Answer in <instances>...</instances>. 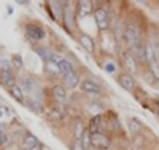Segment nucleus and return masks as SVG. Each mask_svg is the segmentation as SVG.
Segmentation results:
<instances>
[{"label":"nucleus","mask_w":159,"mask_h":150,"mask_svg":"<svg viewBox=\"0 0 159 150\" xmlns=\"http://www.w3.org/2000/svg\"><path fill=\"white\" fill-rule=\"evenodd\" d=\"M124 42L130 50L142 45V31H140V27L137 24H134V22L126 24V27H124Z\"/></svg>","instance_id":"f257e3e1"},{"label":"nucleus","mask_w":159,"mask_h":150,"mask_svg":"<svg viewBox=\"0 0 159 150\" xmlns=\"http://www.w3.org/2000/svg\"><path fill=\"white\" fill-rule=\"evenodd\" d=\"M94 19H96V24L100 31H107L110 27V16L105 8H97L94 11Z\"/></svg>","instance_id":"f03ea898"},{"label":"nucleus","mask_w":159,"mask_h":150,"mask_svg":"<svg viewBox=\"0 0 159 150\" xmlns=\"http://www.w3.org/2000/svg\"><path fill=\"white\" fill-rule=\"evenodd\" d=\"M123 64H124V67L127 69V74H137L139 72V62H137V59L134 58V54H132L130 51H126V53H123Z\"/></svg>","instance_id":"7ed1b4c3"},{"label":"nucleus","mask_w":159,"mask_h":150,"mask_svg":"<svg viewBox=\"0 0 159 150\" xmlns=\"http://www.w3.org/2000/svg\"><path fill=\"white\" fill-rule=\"evenodd\" d=\"M91 142H92V147H97V148H108L111 145V141L107 134L103 133H96L91 136Z\"/></svg>","instance_id":"20e7f679"},{"label":"nucleus","mask_w":159,"mask_h":150,"mask_svg":"<svg viewBox=\"0 0 159 150\" xmlns=\"http://www.w3.org/2000/svg\"><path fill=\"white\" fill-rule=\"evenodd\" d=\"M25 34H27L32 40H42V38H45V29L42 26L34 24V22L25 24Z\"/></svg>","instance_id":"39448f33"},{"label":"nucleus","mask_w":159,"mask_h":150,"mask_svg":"<svg viewBox=\"0 0 159 150\" xmlns=\"http://www.w3.org/2000/svg\"><path fill=\"white\" fill-rule=\"evenodd\" d=\"M118 83L121 85V88H124L126 91H134V88H135L134 77H132L130 74H127V72H123V74L118 75Z\"/></svg>","instance_id":"423d86ee"},{"label":"nucleus","mask_w":159,"mask_h":150,"mask_svg":"<svg viewBox=\"0 0 159 150\" xmlns=\"http://www.w3.org/2000/svg\"><path fill=\"white\" fill-rule=\"evenodd\" d=\"M76 10H78V15L84 18V16H89L92 10H94V3L91 2V0H80L76 3Z\"/></svg>","instance_id":"0eeeda50"},{"label":"nucleus","mask_w":159,"mask_h":150,"mask_svg":"<svg viewBox=\"0 0 159 150\" xmlns=\"http://www.w3.org/2000/svg\"><path fill=\"white\" fill-rule=\"evenodd\" d=\"M81 90L84 91V93H88V94H100V86L96 83L94 80H89V78H86V80H83L81 81Z\"/></svg>","instance_id":"6e6552de"},{"label":"nucleus","mask_w":159,"mask_h":150,"mask_svg":"<svg viewBox=\"0 0 159 150\" xmlns=\"http://www.w3.org/2000/svg\"><path fill=\"white\" fill-rule=\"evenodd\" d=\"M51 94L52 98L59 102H65L67 101V91H65V86L64 85H54L51 88Z\"/></svg>","instance_id":"1a4fd4ad"},{"label":"nucleus","mask_w":159,"mask_h":150,"mask_svg":"<svg viewBox=\"0 0 159 150\" xmlns=\"http://www.w3.org/2000/svg\"><path fill=\"white\" fill-rule=\"evenodd\" d=\"M80 45H81L88 53H94V50H96L94 40H92V37H89L88 34H80Z\"/></svg>","instance_id":"9d476101"},{"label":"nucleus","mask_w":159,"mask_h":150,"mask_svg":"<svg viewBox=\"0 0 159 150\" xmlns=\"http://www.w3.org/2000/svg\"><path fill=\"white\" fill-rule=\"evenodd\" d=\"M78 85H81V83H80V77L75 70L70 72L69 75H64V86L65 88H76Z\"/></svg>","instance_id":"9b49d317"},{"label":"nucleus","mask_w":159,"mask_h":150,"mask_svg":"<svg viewBox=\"0 0 159 150\" xmlns=\"http://www.w3.org/2000/svg\"><path fill=\"white\" fill-rule=\"evenodd\" d=\"M0 83L8 86L10 90L16 85V81H15V77H13L11 72H0Z\"/></svg>","instance_id":"f8f14e48"},{"label":"nucleus","mask_w":159,"mask_h":150,"mask_svg":"<svg viewBox=\"0 0 159 150\" xmlns=\"http://www.w3.org/2000/svg\"><path fill=\"white\" fill-rule=\"evenodd\" d=\"M57 65H59V70H61V75L64 77V75H69L70 72H73V65L67 61V59H59L57 61Z\"/></svg>","instance_id":"ddd939ff"},{"label":"nucleus","mask_w":159,"mask_h":150,"mask_svg":"<svg viewBox=\"0 0 159 150\" xmlns=\"http://www.w3.org/2000/svg\"><path fill=\"white\" fill-rule=\"evenodd\" d=\"M145 59H147V64H148V65L157 61V59H156L154 48H153V45H150V43H145Z\"/></svg>","instance_id":"4468645a"},{"label":"nucleus","mask_w":159,"mask_h":150,"mask_svg":"<svg viewBox=\"0 0 159 150\" xmlns=\"http://www.w3.org/2000/svg\"><path fill=\"white\" fill-rule=\"evenodd\" d=\"M40 142H38V139L35 138L34 134H30V133H27L24 136V148H32V147H35V145H38Z\"/></svg>","instance_id":"2eb2a0df"},{"label":"nucleus","mask_w":159,"mask_h":150,"mask_svg":"<svg viewBox=\"0 0 159 150\" xmlns=\"http://www.w3.org/2000/svg\"><path fill=\"white\" fill-rule=\"evenodd\" d=\"M46 72H48L51 77H56V75H59V74H61V70H59V65H57V62H56V61H52V59H49V61L46 62Z\"/></svg>","instance_id":"dca6fc26"},{"label":"nucleus","mask_w":159,"mask_h":150,"mask_svg":"<svg viewBox=\"0 0 159 150\" xmlns=\"http://www.w3.org/2000/svg\"><path fill=\"white\" fill-rule=\"evenodd\" d=\"M10 93H11V96L15 98L18 102H21V104H24L25 101H24V93H22V90H21V86L19 85H15L11 90H10Z\"/></svg>","instance_id":"f3484780"},{"label":"nucleus","mask_w":159,"mask_h":150,"mask_svg":"<svg viewBox=\"0 0 159 150\" xmlns=\"http://www.w3.org/2000/svg\"><path fill=\"white\" fill-rule=\"evenodd\" d=\"M127 126H129V131H130L132 134H137V133H140V129H142V123H140L137 118H130L129 123H127Z\"/></svg>","instance_id":"a211bd4d"},{"label":"nucleus","mask_w":159,"mask_h":150,"mask_svg":"<svg viewBox=\"0 0 159 150\" xmlns=\"http://www.w3.org/2000/svg\"><path fill=\"white\" fill-rule=\"evenodd\" d=\"M84 129H86V128L83 126L81 120H76V123H75V126H73V136H75V139H81Z\"/></svg>","instance_id":"6ab92c4d"},{"label":"nucleus","mask_w":159,"mask_h":150,"mask_svg":"<svg viewBox=\"0 0 159 150\" xmlns=\"http://www.w3.org/2000/svg\"><path fill=\"white\" fill-rule=\"evenodd\" d=\"M91 133H89V129L86 128L84 129V133H83V136H81V144H83V147H84V150H88V148H91L92 147V142H91Z\"/></svg>","instance_id":"aec40b11"},{"label":"nucleus","mask_w":159,"mask_h":150,"mask_svg":"<svg viewBox=\"0 0 159 150\" xmlns=\"http://www.w3.org/2000/svg\"><path fill=\"white\" fill-rule=\"evenodd\" d=\"M24 104H27V105L30 107V110H32V112H35V114H42V112H43V105H42V104H38V102H37V101H34V99L25 101Z\"/></svg>","instance_id":"412c9836"},{"label":"nucleus","mask_w":159,"mask_h":150,"mask_svg":"<svg viewBox=\"0 0 159 150\" xmlns=\"http://www.w3.org/2000/svg\"><path fill=\"white\" fill-rule=\"evenodd\" d=\"M150 74L154 78V81L157 83V81H159V62L157 61L153 62V64H150Z\"/></svg>","instance_id":"4be33fe9"},{"label":"nucleus","mask_w":159,"mask_h":150,"mask_svg":"<svg viewBox=\"0 0 159 150\" xmlns=\"http://www.w3.org/2000/svg\"><path fill=\"white\" fill-rule=\"evenodd\" d=\"M10 62H11V65L15 67V69H18V70H21V69H22V65H24V64H22V58L19 56V54H15V56H11V61H10Z\"/></svg>","instance_id":"5701e85b"},{"label":"nucleus","mask_w":159,"mask_h":150,"mask_svg":"<svg viewBox=\"0 0 159 150\" xmlns=\"http://www.w3.org/2000/svg\"><path fill=\"white\" fill-rule=\"evenodd\" d=\"M64 117H65V115L59 110V109H52V110L49 112V118H51V120H54V121H62Z\"/></svg>","instance_id":"b1692460"},{"label":"nucleus","mask_w":159,"mask_h":150,"mask_svg":"<svg viewBox=\"0 0 159 150\" xmlns=\"http://www.w3.org/2000/svg\"><path fill=\"white\" fill-rule=\"evenodd\" d=\"M72 150H84V147L81 144V139H75V142L72 145Z\"/></svg>","instance_id":"393cba45"},{"label":"nucleus","mask_w":159,"mask_h":150,"mask_svg":"<svg viewBox=\"0 0 159 150\" xmlns=\"http://www.w3.org/2000/svg\"><path fill=\"white\" fill-rule=\"evenodd\" d=\"M105 69H107V72H108V74H113V72L116 70V67H115L113 64H107V65H105Z\"/></svg>","instance_id":"a878e982"},{"label":"nucleus","mask_w":159,"mask_h":150,"mask_svg":"<svg viewBox=\"0 0 159 150\" xmlns=\"http://www.w3.org/2000/svg\"><path fill=\"white\" fill-rule=\"evenodd\" d=\"M7 139H8L7 134H5V133H0V147H2V145L7 142Z\"/></svg>","instance_id":"bb28decb"},{"label":"nucleus","mask_w":159,"mask_h":150,"mask_svg":"<svg viewBox=\"0 0 159 150\" xmlns=\"http://www.w3.org/2000/svg\"><path fill=\"white\" fill-rule=\"evenodd\" d=\"M29 150H42V145L38 144V145H35V147H32V148H29Z\"/></svg>","instance_id":"cd10ccee"},{"label":"nucleus","mask_w":159,"mask_h":150,"mask_svg":"<svg viewBox=\"0 0 159 150\" xmlns=\"http://www.w3.org/2000/svg\"><path fill=\"white\" fill-rule=\"evenodd\" d=\"M18 150H27V148H24V147H22V148H18Z\"/></svg>","instance_id":"c85d7f7f"},{"label":"nucleus","mask_w":159,"mask_h":150,"mask_svg":"<svg viewBox=\"0 0 159 150\" xmlns=\"http://www.w3.org/2000/svg\"><path fill=\"white\" fill-rule=\"evenodd\" d=\"M0 115H2V112H0Z\"/></svg>","instance_id":"c756f323"}]
</instances>
